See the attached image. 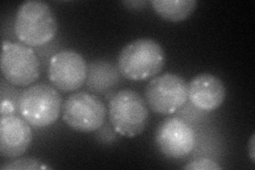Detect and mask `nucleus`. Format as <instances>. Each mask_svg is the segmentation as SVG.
Listing matches in <instances>:
<instances>
[{"label": "nucleus", "mask_w": 255, "mask_h": 170, "mask_svg": "<svg viewBox=\"0 0 255 170\" xmlns=\"http://www.w3.org/2000/svg\"><path fill=\"white\" fill-rule=\"evenodd\" d=\"M17 107L21 117L31 127L46 128L59 119L63 109L62 96L53 86L37 83L21 92Z\"/></svg>", "instance_id": "20e7f679"}, {"label": "nucleus", "mask_w": 255, "mask_h": 170, "mask_svg": "<svg viewBox=\"0 0 255 170\" xmlns=\"http://www.w3.org/2000/svg\"><path fill=\"white\" fill-rule=\"evenodd\" d=\"M119 74L118 68L112 63L97 60L90 64L86 85L95 94H107L118 84Z\"/></svg>", "instance_id": "f8f14e48"}, {"label": "nucleus", "mask_w": 255, "mask_h": 170, "mask_svg": "<svg viewBox=\"0 0 255 170\" xmlns=\"http://www.w3.org/2000/svg\"><path fill=\"white\" fill-rule=\"evenodd\" d=\"M188 100L198 110L213 112L220 108L226 99V86L212 74H200L191 79L187 85Z\"/></svg>", "instance_id": "9b49d317"}, {"label": "nucleus", "mask_w": 255, "mask_h": 170, "mask_svg": "<svg viewBox=\"0 0 255 170\" xmlns=\"http://www.w3.org/2000/svg\"><path fill=\"white\" fill-rule=\"evenodd\" d=\"M39 164L41 162L35 158H19L10 163H5L0 168L2 170H36L42 168Z\"/></svg>", "instance_id": "4468645a"}, {"label": "nucleus", "mask_w": 255, "mask_h": 170, "mask_svg": "<svg viewBox=\"0 0 255 170\" xmlns=\"http://www.w3.org/2000/svg\"><path fill=\"white\" fill-rule=\"evenodd\" d=\"M123 4L126 5L129 9H140L141 6L146 5L147 1H140V0H131V1H123Z\"/></svg>", "instance_id": "f3484780"}, {"label": "nucleus", "mask_w": 255, "mask_h": 170, "mask_svg": "<svg viewBox=\"0 0 255 170\" xmlns=\"http://www.w3.org/2000/svg\"><path fill=\"white\" fill-rule=\"evenodd\" d=\"M107 108L97 96L79 92L63 102L62 118L69 128L82 133L98 131L105 125Z\"/></svg>", "instance_id": "423d86ee"}, {"label": "nucleus", "mask_w": 255, "mask_h": 170, "mask_svg": "<svg viewBox=\"0 0 255 170\" xmlns=\"http://www.w3.org/2000/svg\"><path fill=\"white\" fill-rule=\"evenodd\" d=\"M183 169L187 170H220L222 167L213 160L210 159H198L193 162H190L189 164H186Z\"/></svg>", "instance_id": "2eb2a0df"}, {"label": "nucleus", "mask_w": 255, "mask_h": 170, "mask_svg": "<svg viewBox=\"0 0 255 170\" xmlns=\"http://www.w3.org/2000/svg\"><path fill=\"white\" fill-rule=\"evenodd\" d=\"M33 134L22 117L11 114L0 119V155L5 159L22 156L30 148Z\"/></svg>", "instance_id": "9d476101"}, {"label": "nucleus", "mask_w": 255, "mask_h": 170, "mask_svg": "<svg viewBox=\"0 0 255 170\" xmlns=\"http://www.w3.org/2000/svg\"><path fill=\"white\" fill-rule=\"evenodd\" d=\"M254 147H255V134L253 133L251 135V139H250V142H249V156H250V159H251L252 163H255Z\"/></svg>", "instance_id": "a211bd4d"}, {"label": "nucleus", "mask_w": 255, "mask_h": 170, "mask_svg": "<svg viewBox=\"0 0 255 170\" xmlns=\"http://www.w3.org/2000/svg\"><path fill=\"white\" fill-rule=\"evenodd\" d=\"M163 47L152 38H137L127 44L119 53L117 68L132 81H145L157 76L165 66Z\"/></svg>", "instance_id": "f03ea898"}, {"label": "nucleus", "mask_w": 255, "mask_h": 170, "mask_svg": "<svg viewBox=\"0 0 255 170\" xmlns=\"http://www.w3.org/2000/svg\"><path fill=\"white\" fill-rule=\"evenodd\" d=\"M0 114L3 115H11L15 114V105L9 99H1V105H0Z\"/></svg>", "instance_id": "dca6fc26"}, {"label": "nucleus", "mask_w": 255, "mask_h": 170, "mask_svg": "<svg viewBox=\"0 0 255 170\" xmlns=\"http://www.w3.org/2000/svg\"><path fill=\"white\" fill-rule=\"evenodd\" d=\"M109 119L115 132L133 139L146 130L149 110L146 100L133 90L118 91L109 101Z\"/></svg>", "instance_id": "7ed1b4c3"}, {"label": "nucleus", "mask_w": 255, "mask_h": 170, "mask_svg": "<svg viewBox=\"0 0 255 170\" xmlns=\"http://www.w3.org/2000/svg\"><path fill=\"white\" fill-rule=\"evenodd\" d=\"M155 144L164 157L171 160L184 159L195 148L196 133L184 120L170 117L158 125Z\"/></svg>", "instance_id": "1a4fd4ad"}, {"label": "nucleus", "mask_w": 255, "mask_h": 170, "mask_svg": "<svg viewBox=\"0 0 255 170\" xmlns=\"http://www.w3.org/2000/svg\"><path fill=\"white\" fill-rule=\"evenodd\" d=\"M187 85L182 77L170 72L154 77L150 80L145 90L147 105L157 114H173L187 102Z\"/></svg>", "instance_id": "0eeeda50"}, {"label": "nucleus", "mask_w": 255, "mask_h": 170, "mask_svg": "<svg viewBox=\"0 0 255 170\" xmlns=\"http://www.w3.org/2000/svg\"><path fill=\"white\" fill-rule=\"evenodd\" d=\"M1 72L12 85L27 87L38 80L41 63L31 47L3 40L1 48Z\"/></svg>", "instance_id": "39448f33"}, {"label": "nucleus", "mask_w": 255, "mask_h": 170, "mask_svg": "<svg viewBox=\"0 0 255 170\" xmlns=\"http://www.w3.org/2000/svg\"><path fill=\"white\" fill-rule=\"evenodd\" d=\"M154 11L165 20L179 22L189 18L196 10V0H151Z\"/></svg>", "instance_id": "ddd939ff"}, {"label": "nucleus", "mask_w": 255, "mask_h": 170, "mask_svg": "<svg viewBox=\"0 0 255 170\" xmlns=\"http://www.w3.org/2000/svg\"><path fill=\"white\" fill-rule=\"evenodd\" d=\"M87 70L89 66L81 54L74 50H63L50 59L48 78L57 90L73 93L85 83Z\"/></svg>", "instance_id": "6e6552de"}, {"label": "nucleus", "mask_w": 255, "mask_h": 170, "mask_svg": "<svg viewBox=\"0 0 255 170\" xmlns=\"http://www.w3.org/2000/svg\"><path fill=\"white\" fill-rule=\"evenodd\" d=\"M14 32L23 45L41 47L57 35V18L46 2L30 0L21 3L16 12Z\"/></svg>", "instance_id": "f257e3e1"}]
</instances>
